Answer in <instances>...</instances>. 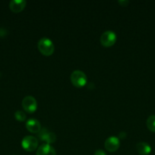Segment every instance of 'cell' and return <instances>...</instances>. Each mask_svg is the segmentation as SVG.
<instances>
[{
  "mask_svg": "<svg viewBox=\"0 0 155 155\" xmlns=\"http://www.w3.org/2000/svg\"><path fill=\"white\" fill-rule=\"evenodd\" d=\"M27 130L32 133H38L41 130V125L39 121L36 119H29L26 123Z\"/></svg>",
  "mask_w": 155,
  "mask_h": 155,
  "instance_id": "obj_8",
  "label": "cell"
},
{
  "mask_svg": "<svg viewBox=\"0 0 155 155\" xmlns=\"http://www.w3.org/2000/svg\"><path fill=\"white\" fill-rule=\"evenodd\" d=\"M119 3L122 6H127V5L129 3V1L128 0H121V1H119Z\"/></svg>",
  "mask_w": 155,
  "mask_h": 155,
  "instance_id": "obj_14",
  "label": "cell"
},
{
  "mask_svg": "<svg viewBox=\"0 0 155 155\" xmlns=\"http://www.w3.org/2000/svg\"><path fill=\"white\" fill-rule=\"evenodd\" d=\"M21 146L25 151L32 152L37 148L38 141L35 137L31 136H25L21 141Z\"/></svg>",
  "mask_w": 155,
  "mask_h": 155,
  "instance_id": "obj_3",
  "label": "cell"
},
{
  "mask_svg": "<svg viewBox=\"0 0 155 155\" xmlns=\"http://www.w3.org/2000/svg\"><path fill=\"white\" fill-rule=\"evenodd\" d=\"M94 155H106V153L103 151V150H97L94 153Z\"/></svg>",
  "mask_w": 155,
  "mask_h": 155,
  "instance_id": "obj_15",
  "label": "cell"
},
{
  "mask_svg": "<svg viewBox=\"0 0 155 155\" xmlns=\"http://www.w3.org/2000/svg\"><path fill=\"white\" fill-rule=\"evenodd\" d=\"M37 47L39 51L45 56H50L54 52V45L48 38H42L38 42Z\"/></svg>",
  "mask_w": 155,
  "mask_h": 155,
  "instance_id": "obj_1",
  "label": "cell"
},
{
  "mask_svg": "<svg viewBox=\"0 0 155 155\" xmlns=\"http://www.w3.org/2000/svg\"><path fill=\"white\" fill-rule=\"evenodd\" d=\"M22 107L25 111L28 113H33L36 111V107H37L36 99L31 95H27L24 97L22 100Z\"/></svg>",
  "mask_w": 155,
  "mask_h": 155,
  "instance_id": "obj_5",
  "label": "cell"
},
{
  "mask_svg": "<svg viewBox=\"0 0 155 155\" xmlns=\"http://www.w3.org/2000/svg\"><path fill=\"white\" fill-rule=\"evenodd\" d=\"M71 82L74 86L76 87H83L87 83V77L84 73L81 71H73L71 74Z\"/></svg>",
  "mask_w": 155,
  "mask_h": 155,
  "instance_id": "obj_2",
  "label": "cell"
},
{
  "mask_svg": "<svg viewBox=\"0 0 155 155\" xmlns=\"http://www.w3.org/2000/svg\"><path fill=\"white\" fill-rule=\"evenodd\" d=\"M119 139L115 136H111L105 141V148L109 152H114L119 148Z\"/></svg>",
  "mask_w": 155,
  "mask_h": 155,
  "instance_id": "obj_7",
  "label": "cell"
},
{
  "mask_svg": "<svg viewBox=\"0 0 155 155\" xmlns=\"http://www.w3.org/2000/svg\"><path fill=\"white\" fill-rule=\"evenodd\" d=\"M36 155H56V152L50 145L43 144L37 148Z\"/></svg>",
  "mask_w": 155,
  "mask_h": 155,
  "instance_id": "obj_10",
  "label": "cell"
},
{
  "mask_svg": "<svg viewBox=\"0 0 155 155\" xmlns=\"http://www.w3.org/2000/svg\"><path fill=\"white\" fill-rule=\"evenodd\" d=\"M39 138L41 141L45 142L46 144H49V145L50 143H53L56 140V136L55 133L50 132L46 129H41L39 133Z\"/></svg>",
  "mask_w": 155,
  "mask_h": 155,
  "instance_id": "obj_6",
  "label": "cell"
},
{
  "mask_svg": "<svg viewBox=\"0 0 155 155\" xmlns=\"http://www.w3.org/2000/svg\"><path fill=\"white\" fill-rule=\"evenodd\" d=\"M26 6V1L24 0H12L9 2V8L15 13H19L24 10Z\"/></svg>",
  "mask_w": 155,
  "mask_h": 155,
  "instance_id": "obj_9",
  "label": "cell"
},
{
  "mask_svg": "<svg viewBox=\"0 0 155 155\" xmlns=\"http://www.w3.org/2000/svg\"><path fill=\"white\" fill-rule=\"evenodd\" d=\"M100 43L105 47H110L115 44L116 41V35L111 30L105 31L100 36Z\"/></svg>",
  "mask_w": 155,
  "mask_h": 155,
  "instance_id": "obj_4",
  "label": "cell"
},
{
  "mask_svg": "<svg viewBox=\"0 0 155 155\" xmlns=\"http://www.w3.org/2000/svg\"><path fill=\"white\" fill-rule=\"evenodd\" d=\"M136 150L141 155H148L151 151L150 145L146 142H139L136 145Z\"/></svg>",
  "mask_w": 155,
  "mask_h": 155,
  "instance_id": "obj_11",
  "label": "cell"
},
{
  "mask_svg": "<svg viewBox=\"0 0 155 155\" xmlns=\"http://www.w3.org/2000/svg\"><path fill=\"white\" fill-rule=\"evenodd\" d=\"M146 125H147V129L150 130V132L155 133V115H150L147 120L146 122Z\"/></svg>",
  "mask_w": 155,
  "mask_h": 155,
  "instance_id": "obj_12",
  "label": "cell"
},
{
  "mask_svg": "<svg viewBox=\"0 0 155 155\" xmlns=\"http://www.w3.org/2000/svg\"><path fill=\"white\" fill-rule=\"evenodd\" d=\"M15 119L17 120L20 121V122H23L26 120V114L24 112L21 111V110H17L15 113Z\"/></svg>",
  "mask_w": 155,
  "mask_h": 155,
  "instance_id": "obj_13",
  "label": "cell"
}]
</instances>
